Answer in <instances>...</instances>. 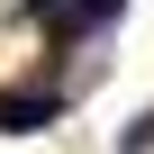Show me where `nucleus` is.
Returning a JSON list of instances; mask_svg holds the SVG:
<instances>
[{
	"label": "nucleus",
	"mask_w": 154,
	"mask_h": 154,
	"mask_svg": "<svg viewBox=\"0 0 154 154\" xmlns=\"http://www.w3.org/2000/svg\"><path fill=\"white\" fill-rule=\"evenodd\" d=\"M54 118H63L54 91H0V127H9V136H36V127H54Z\"/></svg>",
	"instance_id": "obj_1"
},
{
	"label": "nucleus",
	"mask_w": 154,
	"mask_h": 154,
	"mask_svg": "<svg viewBox=\"0 0 154 154\" xmlns=\"http://www.w3.org/2000/svg\"><path fill=\"white\" fill-rule=\"evenodd\" d=\"M109 18H118V0H63L45 27H54V36H91V27H109Z\"/></svg>",
	"instance_id": "obj_2"
},
{
	"label": "nucleus",
	"mask_w": 154,
	"mask_h": 154,
	"mask_svg": "<svg viewBox=\"0 0 154 154\" xmlns=\"http://www.w3.org/2000/svg\"><path fill=\"white\" fill-rule=\"evenodd\" d=\"M54 9H63V0H27V18H54Z\"/></svg>",
	"instance_id": "obj_3"
}]
</instances>
